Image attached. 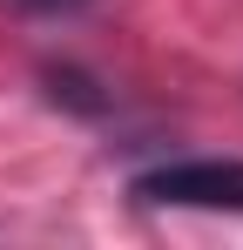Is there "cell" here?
<instances>
[{
    "label": "cell",
    "instance_id": "cell-1",
    "mask_svg": "<svg viewBox=\"0 0 243 250\" xmlns=\"http://www.w3.org/2000/svg\"><path fill=\"white\" fill-rule=\"evenodd\" d=\"M135 196L156 209H230L243 216V163L237 156H189L135 176Z\"/></svg>",
    "mask_w": 243,
    "mask_h": 250
},
{
    "label": "cell",
    "instance_id": "cell-2",
    "mask_svg": "<svg viewBox=\"0 0 243 250\" xmlns=\"http://www.w3.org/2000/svg\"><path fill=\"white\" fill-rule=\"evenodd\" d=\"M47 88H54V102H68L75 115H101V108H108V95L88 82L81 68H47Z\"/></svg>",
    "mask_w": 243,
    "mask_h": 250
},
{
    "label": "cell",
    "instance_id": "cell-3",
    "mask_svg": "<svg viewBox=\"0 0 243 250\" xmlns=\"http://www.w3.org/2000/svg\"><path fill=\"white\" fill-rule=\"evenodd\" d=\"M14 7H27V14H75V7H88V0H14Z\"/></svg>",
    "mask_w": 243,
    "mask_h": 250
}]
</instances>
